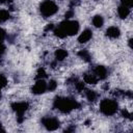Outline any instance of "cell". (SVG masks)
<instances>
[{"instance_id":"cell-1","label":"cell","mask_w":133,"mask_h":133,"mask_svg":"<svg viewBox=\"0 0 133 133\" xmlns=\"http://www.w3.org/2000/svg\"><path fill=\"white\" fill-rule=\"evenodd\" d=\"M79 31V23L77 21L65 20L61 22L55 29L54 34L60 38H64L69 35H74Z\"/></svg>"},{"instance_id":"cell-2","label":"cell","mask_w":133,"mask_h":133,"mask_svg":"<svg viewBox=\"0 0 133 133\" xmlns=\"http://www.w3.org/2000/svg\"><path fill=\"white\" fill-rule=\"evenodd\" d=\"M54 107L62 113H70L72 110L79 107V104L70 98L58 97L54 100Z\"/></svg>"},{"instance_id":"cell-3","label":"cell","mask_w":133,"mask_h":133,"mask_svg":"<svg viewBox=\"0 0 133 133\" xmlns=\"http://www.w3.org/2000/svg\"><path fill=\"white\" fill-rule=\"evenodd\" d=\"M118 109V104L112 99H104L100 103V111L107 116L113 115Z\"/></svg>"},{"instance_id":"cell-4","label":"cell","mask_w":133,"mask_h":133,"mask_svg":"<svg viewBox=\"0 0 133 133\" xmlns=\"http://www.w3.org/2000/svg\"><path fill=\"white\" fill-rule=\"evenodd\" d=\"M39 10H41V14L45 18H48V17H51V16L55 15L56 11L58 10V7H57V5L54 1L45 0L44 2H42L41 6H39Z\"/></svg>"},{"instance_id":"cell-5","label":"cell","mask_w":133,"mask_h":133,"mask_svg":"<svg viewBox=\"0 0 133 133\" xmlns=\"http://www.w3.org/2000/svg\"><path fill=\"white\" fill-rule=\"evenodd\" d=\"M11 108L17 113L19 122H22V119H23L22 117H23L24 113L26 112V110L28 109V103L27 102H15L11 104Z\"/></svg>"},{"instance_id":"cell-6","label":"cell","mask_w":133,"mask_h":133,"mask_svg":"<svg viewBox=\"0 0 133 133\" xmlns=\"http://www.w3.org/2000/svg\"><path fill=\"white\" fill-rule=\"evenodd\" d=\"M42 123H43L44 127L49 131H54V130L58 129V127H59V121L56 117H53V116L44 117Z\"/></svg>"},{"instance_id":"cell-7","label":"cell","mask_w":133,"mask_h":133,"mask_svg":"<svg viewBox=\"0 0 133 133\" xmlns=\"http://www.w3.org/2000/svg\"><path fill=\"white\" fill-rule=\"evenodd\" d=\"M47 90V83L45 82L44 79H38L35 84L32 86V92L34 95H41L44 94Z\"/></svg>"},{"instance_id":"cell-8","label":"cell","mask_w":133,"mask_h":133,"mask_svg":"<svg viewBox=\"0 0 133 133\" xmlns=\"http://www.w3.org/2000/svg\"><path fill=\"white\" fill-rule=\"evenodd\" d=\"M91 36H92L91 30L85 29V30L82 31V32L80 33V35L78 36V42H79L80 44H85V43H87V42L91 38Z\"/></svg>"},{"instance_id":"cell-9","label":"cell","mask_w":133,"mask_h":133,"mask_svg":"<svg viewBox=\"0 0 133 133\" xmlns=\"http://www.w3.org/2000/svg\"><path fill=\"white\" fill-rule=\"evenodd\" d=\"M94 74L97 76L98 79H105L107 77V69L103 65H98L94 70Z\"/></svg>"},{"instance_id":"cell-10","label":"cell","mask_w":133,"mask_h":133,"mask_svg":"<svg viewBox=\"0 0 133 133\" xmlns=\"http://www.w3.org/2000/svg\"><path fill=\"white\" fill-rule=\"evenodd\" d=\"M119 34H121V31L116 26H110L106 30V35L110 38H116L119 36Z\"/></svg>"},{"instance_id":"cell-11","label":"cell","mask_w":133,"mask_h":133,"mask_svg":"<svg viewBox=\"0 0 133 133\" xmlns=\"http://www.w3.org/2000/svg\"><path fill=\"white\" fill-rule=\"evenodd\" d=\"M98 78L94 73H87L84 75V82L88 84H96L98 82Z\"/></svg>"},{"instance_id":"cell-12","label":"cell","mask_w":133,"mask_h":133,"mask_svg":"<svg viewBox=\"0 0 133 133\" xmlns=\"http://www.w3.org/2000/svg\"><path fill=\"white\" fill-rule=\"evenodd\" d=\"M117 14L119 16L121 19H126L129 14H130V8L129 7H126L124 5H121L118 8H117Z\"/></svg>"},{"instance_id":"cell-13","label":"cell","mask_w":133,"mask_h":133,"mask_svg":"<svg viewBox=\"0 0 133 133\" xmlns=\"http://www.w3.org/2000/svg\"><path fill=\"white\" fill-rule=\"evenodd\" d=\"M92 24H94V26L97 27V28L102 27L103 24H104V19H103V17L100 16V15L95 16V17L92 18Z\"/></svg>"},{"instance_id":"cell-14","label":"cell","mask_w":133,"mask_h":133,"mask_svg":"<svg viewBox=\"0 0 133 133\" xmlns=\"http://www.w3.org/2000/svg\"><path fill=\"white\" fill-rule=\"evenodd\" d=\"M66 56H68V52H66L65 50H63V49H58V50H56V52H55V58H56L58 61L63 60L64 58H66Z\"/></svg>"},{"instance_id":"cell-15","label":"cell","mask_w":133,"mask_h":133,"mask_svg":"<svg viewBox=\"0 0 133 133\" xmlns=\"http://www.w3.org/2000/svg\"><path fill=\"white\" fill-rule=\"evenodd\" d=\"M85 96H86V99H87L89 102H95V101L98 99V94H97L95 90L87 89V90L85 91Z\"/></svg>"},{"instance_id":"cell-16","label":"cell","mask_w":133,"mask_h":133,"mask_svg":"<svg viewBox=\"0 0 133 133\" xmlns=\"http://www.w3.org/2000/svg\"><path fill=\"white\" fill-rule=\"evenodd\" d=\"M9 11L8 10H5V9H1L0 10V24L7 21L9 19Z\"/></svg>"},{"instance_id":"cell-17","label":"cell","mask_w":133,"mask_h":133,"mask_svg":"<svg viewBox=\"0 0 133 133\" xmlns=\"http://www.w3.org/2000/svg\"><path fill=\"white\" fill-rule=\"evenodd\" d=\"M78 55L80 56V58L84 59L85 61H89L90 60V55H89V53L86 50H80L78 52Z\"/></svg>"},{"instance_id":"cell-18","label":"cell","mask_w":133,"mask_h":133,"mask_svg":"<svg viewBox=\"0 0 133 133\" xmlns=\"http://www.w3.org/2000/svg\"><path fill=\"white\" fill-rule=\"evenodd\" d=\"M56 87H57V83H56V81H54V80H50V82L47 83V89H49L50 91L55 90Z\"/></svg>"},{"instance_id":"cell-19","label":"cell","mask_w":133,"mask_h":133,"mask_svg":"<svg viewBox=\"0 0 133 133\" xmlns=\"http://www.w3.org/2000/svg\"><path fill=\"white\" fill-rule=\"evenodd\" d=\"M46 76H47V74H46V71L44 69H38L37 70V73H36V79L37 80L38 79H44Z\"/></svg>"},{"instance_id":"cell-20","label":"cell","mask_w":133,"mask_h":133,"mask_svg":"<svg viewBox=\"0 0 133 133\" xmlns=\"http://www.w3.org/2000/svg\"><path fill=\"white\" fill-rule=\"evenodd\" d=\"M6 84H7V80H6V78H5L3 75L0 74V89H2L4 86H6Z\"/></svg>"},{"instance_id":"cell-21","label":"cell","mask_w":133,"mask_h":133,"mask_svg":"<svg viewBox=\"0 0 133 133\" xmlns=\"http://www.w3.org/2000/svg\"><path fill=\"white\" fill-rule=\"evenodd\" d=\"M121 2H122V5L129 7V8L132 7V5H133V0H121Z\"/></svg>"},{"instance_id":"cell-22","label":"cell","mask_w":133,"mask_h":133,"mask_svg":"<svg viewBox=\"0 0 133 133\" xmlns=\"http://www.w3.org/2000/svg\"><path fill=\"white\" fill-rule=\"evenodd\" d=\"M5 36H6V34H5V31H4L2 28H0V43H2V42L4 41Z\"/></svg>"},{"instance_id":"cell-23","label":"cell","mask_w":133,"mask_h":133,"mask_svg":"<svg viewBox=\"0 0 133 133\" xmlns=\"http://www.w3.org/2000/svg\"><path fill=\"white\" fill-rule=\"evenodd\" d=\"M4 52H5V47H4V45H3L2 43H0V56H1Z\"/></svg>"},{"instance_id":"cell-24","label":"cell","mask_w":133,"mask_h":133,"mask_svg":"<svg viewBox=\"0 0 133 133\" xmlns=\"http://www.w3.org/2000/svg\"><path fill=\"white\" fill-rule=\"evenodd\" d=\"M12 0H0V3H10Z\"/></svg>"},{"instance_id":"cell-25","label":"cell","mask_w":133,"mask_h":133,"mask_svg":"<svg viewBox=\"0 0 133 133\" xmlns=\"http://www.w3.org/2000/svg\"><path fill=\"white\" fill-rule=\"evenodd\" d=\"M79 1H80V0H73V1H72V2H73V3H75V4H76V3H78V2H79Z\"/></svg>"},{"instance_id":"cell-26","label":"cell","mask_w":133,"mask_h":133,"mask_svg":"<svg viewBox=\"0 0 133 133\" xmlns=\"http://www.w3.org/2000/svg\"><path fill=\"white\" fill-rule=\"evenodd\" d=\"M0 96H1V89H0Z\"/></svg>"}]
</instances>
